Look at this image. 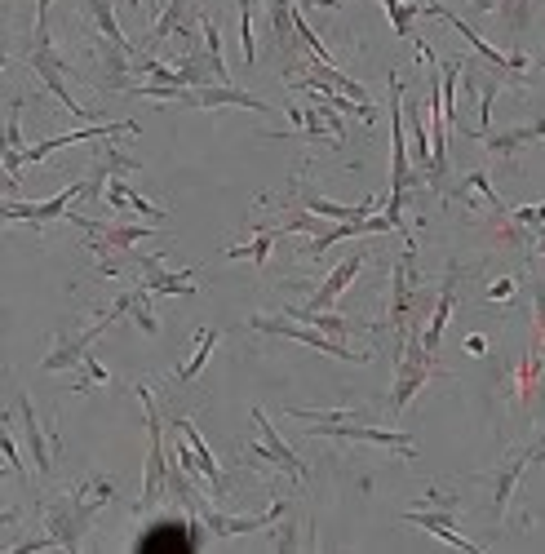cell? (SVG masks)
I'll return each instance as SVG.
<instances>
[{
    "instance_id": "obj_1",
    "label": "cell",
    "mask_w": 545,
    "mask_h": 554,
    "mask_svg": "<svg viewBox=\"0 0 545 554\" xmlns=\"http://www.w3.org/2000/svg\"><path fill=\"white\" fill-rule=\"evenodd\" d=\"M133 395L142 399V413H147V470H142V497H138V515L142 510H151L160 501V492L169 488V475H173V466H169V448H164V417H160V408H156V395L147 391V386H133Z\"/></svg>"
},
{
    "instance_id": "obj_2",
    "label": "cell",
    "mask_w": 545,
    "mask_h": 554,
    "mask_svg": "<svg viewBox=\"0 0 545 554\" xmlns=\"http://www.w3.org/2000/svg\"><path fill=\"white\" fill-rule=\"evenodd\" d=\"M421 306H430V289L417 284V244L404 240V253H399V262L390 266V320H386V328H395V342L408 337V320H413Z\"/></svg>"
},
{
    "instance_id": "obj_3",
    "label": "cell",
    "mask_w": 545,
    "mask_h": 554,
    "mask_svg": "<svg viewBox=\"0 0 545 554\" xmlns=\"http://www.w3.org/2000/svg\"><path fill=\"white\" fill-rule=\"evenodd\" d=\"M94 515H98V510L89 506V501L80 497L76 488H71V492H63V497H49L45 501V532L63 550L80 554V550H85L89 528H94Z\"/></svg>"
},
{
    "instance_id": "obj_4",
    "label": "cell",
    "mask_w": 545,
    "mask_h": 554,
    "mask_svg": "<svg viewBox=\"0 0 545 554\" xmlns=\"http://www.w3.org/2000/svg\"><path fill=\"white\" fill-rule=\"evenodd\" d=\"M430 377H435V355L426 351V342H421V337L408 333L404 342H399V359H395V386H390L386 408L399 417L408 404H413V395L430 382Z\"/></svg>"
},
{
    "instance_id": "obj_5",
    "label": "cell",
    "mask_w": 545,
    "mask_h": 554,
    "mask_svg": "<svg viewBox=\"0 0 545 554\" xmlns=\"http://www.w3.org/2000/svg\"><path fill=\"white\" fill-rule=\"evenodd\" d=\"M249 328H253V333H266V337H289V342H302V346H311V351L346 359V364H364V359H368V351H351L346 342H337V337L320 333V328L293 320V315H249Z\"/></svg>"
},
{
    "instance_id": "obj_6",
    "label": "cell",
    "mask_w": 545,
    "mask_h": 554,
    "mask_svg": "<svg viewBox=\"0 0 545 554\" xmlns=\"http://www.w3.org/2000/svg\"><path fill=\"white\" fill-rule=\"evenodd\" d=\"M311 439H342V444H377V448H390V453L417 457V439H413V435H399V430H382V426H368V422H311Z\"/></svg>"
},
{
    "instance_id": "obj_7",
    "label": "cell",
    "mask_w": 545,
    "mask_h": 554,
    "mask_svg": "<svg viewBox=\"0 0 545 554\" xmlns=\"http://www.w3.org/2000/svg\"><path fill=\"white\" fill-rule=\"evenodd\" d=\"M80 196H89V182H71V187H63L58 196H49L40 204L9 196L5 200V222H32V227H45V222H67L71 200H80Z\"/></svg>"
},
{
    "instance_id": "obj_8",
    "label": "cell",
    "mask_w": 545,
    "mask_h": 554,
    "mask_svg": "<svg viewBox=\"0 0 545 554\" xmlns=\"http://www.w3.org/2000/svg\"><path fill=\"white\" fill-rule=\"evenodd\" d=\"M173 102H182V107H200V111H213V107H244V111H257V116H271V102L244 94V89H235V85H204V89L178 85V89H173Z\"/></svg>"
},
{
    "instance_id": "obj_9",
    "label": "cell",
    "mask_w": 545,
    "mask_h": 554,
    "mask_svg": "<svg viewBox=\"0 0 545 554\" xmlns=\"http://www.w3.org/2000/svg\"><path fill=\"white\" fill-rule=\"evenodd\" d=\"M253 426H257V435H262V444H257L253 453H249V461H262V466H280V470H289L293 479H302V484H306V479H311L306 461L297 457L289 444H284V439H280V430H275L271 422H266V413H262V408H253Z\"/></svg>"
},
{
    "instance_id": "obj_10",
    "label": "cell",
    "mask_w": 545,
    "mask_h": 554,
    "mask_svg": "<svg viewBox=\"0 0 545 554\" xmlns=\"http://www.w3.org/2000/svg\"><path fill=\"white\" fill-rule=\"evenodd\" d=\"M116 133H138V125H133V120H94L89 129H71V133H58V138H45V142H36V147H27L23 164L49 160L54 151L71 147V142H102V138H116Z\"/></svg>"
},
{
    "instance_id": "obj_11",
    "label": "cell",
    "mask_w": 545,
    "mask_h": 554,
    "mask_svg": "<svg viewBox=\"0 0 545 554\" xmlns=\"http://www.w3.org/2000/svg\"><path fill=\"white\" fill-rule=\"evenodd\" d=\"M284 515H289V501H271V510H262V515H222V510H204V528H209V537H244V532H262L271 528V523H280Z\"/></svg>"
},
{
    "instance_id": "obj_12",
    "label": "cell",
    "mask_w": 545,
    "mask_h": 554,
    "mask_svg": "<svg viewBox=\"0 0 545 554\" xmlns=\"http://www.w3.org/2000/svg\"><path fill=\"white\" fill-rule=\"evenodd\" d=\"M532 461H541V444H528V448H519V453H514V457H506V461H501V466H497V475H492V515H497V519H506L514 488H519L523 470H528Z\"/></svg>"
},
{
    "instance_id": "obj_13",
    "label": "cell",
    "mask_w": 545,
    "mask_h": 554,
    "mask_svg": "<svg viewBox=\"0 0 545 554\" xmlns=\"http://www.w3.org/2000/svg\"><path fill=\"white\" fill-rule=\"evenodd\" d=\"M14 413H18V422H23V444H27V461L40 470V475H54V439L40 430V417H36V408H32V399H27L23 391L14 395Z\"/></svg>"
},
{
    "instance_id": "obj_14",
    "label": "cell",
    "mask_w": 545,
    "mask_h": 554,
    "mask_svg": "<svg viewBox=\"0 0 545 554\" xmlns=\"http://www.w3.org/2000/svg\"><path fill=\"white\" fill-rule=\"evenodd\" d=\"M457 280H461V266L452 262L448 271H444V284H439V293H435V311H430V324H426V333H421V342H426L430 355L439 351V342H444V328L452 320V306H457Z\"/></svg>"
},
{
    "instance_id": "obj_15",
    "label": "cell",
    "mask_w": 545,
    "mask_h": 554,
    "mask_svg": "<svg viewBox=\"0 0 545 554\" xmlns=\"http://www.w3.org/2000/svg\"><path fill=\"white\" fill-rule=\"evenodd\" d=\"M404 523H413V528H426L430 537H439V541H448L452 550H466V554H483L479 541H470L466 532H457V523H452V510H408Z\"/></svg>"
},
{
    "instance_id": "obj_16",
    "label": "cell",
    "mask_w": 545,
    "mask_h": 554,
    "mask_svg": "<svg viewBox=\"0 0 545 554\" xmlns=\"http://www.w3.org/2000/svg\"><path fill=\"white\" fill-rule=\"evenodd\" d=\"M483 147L492 151V156H501V160H514L523 147H532V142H545V116H537V120H528V125H510V129H488L483 133Z\"/></svg>"
},
{
    "instance_id": "obj_17",
    "label": "cell",
    "mask_w": 545,
    "mask_h": 554,
    "mask_svg": "<svg viewBox=\"0 0 545 554\" xmlns=\"http://www.w3.org/2000/svg\"><path fill=\"white\" fill-rule=\"evenodd\" d=\"M142 266V284H147L156 297H191V280H195V266H182V271H169L164 258H138Z\"/></svg>"
},
{
    "instance_id": "obj_18",
    "label": "cell",
    "mask_w": 545,
    "mask_h": 554,
    "mask_svg": "<svg viewBox=\"0 0 545 554\" xmlns=\"http://www.w3.org/2000/svg\"><path fill=\"white\" fill-rule=\"evenodd\" d=\"M173 426H178V435L187 439V444L195 448V457H200V470H204V484H209V497H213V501H222L226 492H231V479H226L222 470H218V461H213L209 444L200 439V430H195V422H191V417H178Z\"/></svg>"
},
{
    "instance_id": "obj_19",
    "label": "cell",
    "mask_w": 545,
    "mask_h": 554,
    "mask_svg": "<svg viewBox=\"0 0 545 554\" xmlns=\"http://www.w3.org/2000/svg\"><path fill=\"white\" fill-rule=\"evenodd\" d=\"M359 271H364V253H355V258L337 262L333 271L324 275V284H320V289H315V297H311V302H306V306H311V311H333V306H337V297H342L346 289H351V280H355Z\"/></svg>"
},
{
    "instance_id": "obj_20",
    "label": "cell",
    "mask_w": 545,
    "mask_h": 554,
    "mask_svg": "<svg viewBox=\"0 0 545 554\" xmlns=\"http://www.w3.org/2000/svg\"><path fill=\"white\" fill-rule=\"evenodd\" d=\"M293 9H297V0H266L271 36H275V45H280L289 58H293V49L302 45V40H297V27H293Z\"/></svg>"
},
{
    "instance_id": "obj_21",
    "label": "cell",
    "mask_w": 545,
    "mask_h": 554,
    "mask_svg": "<svg viewBox=\"0 0 545 554\" xmlns=\"http://www.w3.org/2000/svg\"><path fill=\"white\" fill-rule=\"evenodd\" d=\"M284 315H293V320H302V324L320 328V333L337 337V342H346V337L355 333V324L346 320V315H333V311H311V306H284Z\"/></svg>"
},
{
    "instance_id": "obj_22",
    "label": "cell",
    "mask_w": 545,
    "mask_h": 554,
    "mask_svg": "<svg viewBox=\"0 0 545 554\" xmlns=\"http://www.w3.org/2000/svg\"><path fill=\"white\" fill-rule=\"evenodd\" d=\"M85 14H89V23H94V32H98L102 40H111L116 49H125V54H133L129 36L120 32V23H116V9H111V0H85Z\"/></svg>"
},
{
    "instance_id": "obj_23",
    "label": "cell",
    "mask_w": 545,
    "mask_h": 554,
    "mask_svg": "<svg viewBox=\"0 0 545 554\" xmlns=\"http://www.w3.org/2000/svg\"><path fill=\"white\" fill-rule=\"evenodd\" d=\"M218 342H222L218 328H200V337H195V355L187 359V364L173 368V382H195V377L204 373V364H209V355H213V346H218Z\"/></svg>"
},
{
    "instance_id": "obj_24",
    "label": "cell",
    "mask_w": 545,
    "mask_h": 554,
    "mask_svg": "<svg viewBox=\"0 0 545 554\" xmlns=\"http://www.w3.org/2000/svg\"><path fill=\"white\" fill-rule=\"evenodd\" d=\"M275 240H280V227H262L249 244H235V249H226L222 258H226V262H253V266H262L266 258H271Z\"/></svg>"
},
{
    "instance_id": "obj_25",
    "label": "cell",
    "mask_w": 545,
    "mask_h": 554,
    "mask_svg": "<svg viewBox=\"0 0 545 554\" xmlns=\"http://www.w3.org/2000/svg\"><path fill=\"white\" fill-rule=\"evenodd\" d=\"M421 102H404V120H408V147H413V164L421 173L430 169V138H426V125H421Z\"/></svg>"
},
{
    "instance_id": "obj_26",
    "label": "cell",
    "mask_w": 545,
    "mask_h": 554,
    "mask_svg": "<svg viewBox=\"0 0 545 554\" xmlns=\"http://www.w3.org/2000/svg\"><path fill=\"white\" fill-rule=\"evenodd\" d=\"M76 492H80V497H85L94 510L111 506V501H120V484H116V475H89L85 484H76Z\"/></svg>"
},
{
    "instance_id": "obj_27",
    "label": "cell",
    "mask_w": 545,
    "mask_h": 554,
    "mask_svg": "<svg viewBox=\"0 0 545 554\" xmlns=\"http://www.w3.org/2000/svg\"><path fill=\"white\" fill-rule=\"evenodd\" d=\"M382 5H386V14H390V27H395V36L417 40L413 23H417L421 14H426V5H404V0H382Z\"/></svg>"
},
{
    "instance_id": "obj_28",
    "label": "cell",
    "mask_w": 545,
    "mask_h": 554,
    "mask_svg": "<svg viewBox=\"0 0 545 554\" xmlns=\"http://www.w3.org/2000/svg\"><path fill=\"white\" fill-rule=\"evenodd\" d=\"M461 187H466V191H479V196L492 204V213H497V218H506V213H510L506 204H501L497 187H492V182H488V173H466V182H461Z\"/></svg>"
},
{
    "instance_id": "obj_29",
    "label": "cell",
    "mask_w": 545,
    "mask_h": 554,
    "mask_svg": "<svg viewBox=\"0 0 545 554\" xmlns=\"http://www.w3.org/2000/svg\"><path fill=\"white\" fill-rule=\"evenodd\" d=\"M240 5V45H244V63H257V45H253V5L249 0H235Z\"/></svg>"
},
{
    "instance_id": "obj_30",
    "label": "cell",
    "mask_w": 545,
    "mask_h": 554,
    "mask_svg": "<svg viewBox=\"0 0 545 554\" xmlns=\"http://www.w3.org/2000/svg\"><path fill=\"white\" fill-rule=\"evenodd\" d=\"M0 453H5V461L14 466V475L23 479L27 475V461H23V448H18V439L9 435V426H5V435H0Z\"/></svg>"
},
{
    "instance_id": "obj_31",
    "label": "cell",
    "mask_w": 545,
    "mask_h": 554,
    "mask_svg": "<svg viewBox=\"0 0 545 554\" xmlns=\"http://www.w3.org/2000/svg\"><path fill=\"white\" fill-rule=\"evenodd\" d=\"M80 368H85V382H76V391H85V386H107L111 382V373L98 364L94 355H85V364H80Z\"/></svg>"
},
{
    "instance_id": "obj_32",
    "label": "cell",
    "mask_w": 545,
    "mask_h": 554,
    "mask_svg": "<svg viewBox=\"0 0 545 554\" xmlns=\"http://www.w3.org/2000/svg\"><path fill=\"white\" fill-rule=\"evenodd\" d=\"M510 218L519 222V227H537V231H541V227H545V200H541V204H523V209H514Z\"/></svg>"
},
{
    "instance_id": "obj_33",
    "label": "cell",
    "mask_w": 545,
    "mask_h": 554,
    "mask_svg": "<svg viewBox=\"0 0 545 554\" xmlns=\"http://www.w3.org/2000/svg\"><path fill=\"white\" fill-rule=\"evenodd\" d=\"M32 550H63V546H58V541L45 532V537H27V541H14V546H9L5 554H32Z\"/></svg>"
},
{
    "instance_id": "obj_34",
    "label": "cell",
    "mask_w": 545,
    "mask_h": 554,
    "mask_svg": "<svg viewBox=\"0 0 545 554\" xmlns=\"http://www.w3.org/2000/svg\"><path fill=\"white\" fill-rule=\"evenodd\" d=\"M275 550H280V554H293L297 550V523L293 519H284L280 528H275Z\"/></svg>"
},
{
    "instance_id": "obj_35",
    "label": "cell",
    "mask_w": 545,
    "mask_h": 554,
    "mask_svg": "<svg viewBox=\"0 0 545 554\" xmlns=\"http://www.w3.org/2000/svg\"><path fill=\"white\" fill-rule=\"evenodd\" d=\"M483 297H488V302H510V297H514V280H492Z\"/></svg>"
},
{
    "instance_id": "obj_36",
    "label": "cell",
    "mask_w": 545,
    "mask_h": 554,
    "mask_svg": "<svg viewBox=\"0 0 545 554\" xmlns=\"http://www.w3.org/2000/svg\"><path fill=\"white\" fill-rule=\"evenodd\" d=\"M49 36V0H36V40Z\"/></svg>"
},
{
    "instance_id": "obj_37",
    "label": "cell",
    "mask_w": 545,
    "mask_h": 554,
    "mask_svg": "<svg viewBox=\"0 0 545 554\" xmlns=\"http://www.w3.org/2000/svg\"><path fill=\"white\" fill-rule=\"evenodd\" d=\"M466 351H470V355H483V351H488V337L470 333V337H466Z\"/></svg>"
},
{
    "instance_id": "obj_38",
    "label": "cell",
    "mask_w": 545,
    "mask_h": 554,
    "mask_svg": "<svg viewBox=\"0 0 545 554\" xmlns=\"http://www.w3.org/2000/svg\"><path fill=\"white\" fill-rule=\"evenodd\" d=\"M497 5H501V0H475L479 14H497Z\"/></svg>"
},
{
    "instance_id": "obj_39",
    "label": "cell",
    "mask_w": 545,
    "mask_h": 554,
    "mask_svg": "<svg viewBox=\"0 0 545 554\" xmlns=\"http://www.w3.org/2000/svg\"><path fill=\"white\" fill-rule=\"evenodd\" d=\"M537 253H541V258H545V227L537 231Z\"/></svg>"
},
{
    "instance_id": "obj_40",
    "label": "cell",
    "mask_w": 545,
    "mask_h": 554,
    "mask_svg": "<svg viewBox=\"0 0 545 554\" xmlns=\"http://www.w3.org/2000/svg\"><path fill=\"white\" fill-rule=\"evenodd\" d=\"M541 461H545V448H541Z\"/></svg>"
}]
</instances>
